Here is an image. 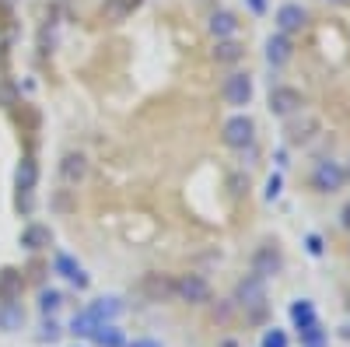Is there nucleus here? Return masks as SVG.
Wrapping results in <instances>:
<instances>
[{"mask_svg":"<svg viewBox=\"0 0 350 347\" xmlns=\"http://www.w3.org/2000/svg\"><path fill=\"white\" fill-rule=\"evenodd\" d=\"M242 56H245V46L239 39H221L214 46V60L217 64H235V60H242Z\"/></svg>","mask_w":350,"mask_h":347,"instance_id":"aec40b11","label":"nucleus"},{"mask_svg":"<svg viewBox=\"0 0 350 347\" xmlns=\"http://www.w3.org/2000/svg\"><path fill=\"white\" fill-rule=\"evenodd\" d=\"M315 133H319V120H315V116H301V120H291L287 123V140L291 144H305Z\"/></svg>","mask_w":350,"mask_h":347,"instance_id":"f8f14e48","label":"nucleus"},{"mask_svg":"<svg viewBox=\"0 0 350 347\" xmlns=\"http://www.w3.org/2000/svg\"><path fill=\"white\" fill-rule=\"evenodd\" d=\"M60 305H64V295H60V292H42V295H39V309H42L46 316L56 312Z\"/></svg>","mask_w":350,"mask_h":347,"instance_id":"393cba45","label":"nucleus"},{"mask_svg":"<svg viewBox=\"0 0 350 347\" xmlns=\"http://www.w3.org/2000/svg\"><path fill=\"white\" fill-rule=\"evenodd\" d=\"M284 270V253L277 249V242H262L256 253H252V274L256 277H277Z\"/></svg>","mask_w":350,"mask_h":347,"instance_id":"20e7f679","label":"nucleus"},{"mask_svg":"<svg viewBox=\"0 0 350 347\" xmlns=\"http://www.w3.org/2000/svg\"><path fill=\"white\" fill-rule=\"evenodd\" d=\"M88 312L95 316V323H112L116 316L123 312V302L116 298V295H109V298H98V302H95L92 309H88Z\"/></svg>","mask_w":350,"mask_h":347,"instance_id":"f3484780","label":"nucleus"},{"mask_svg":"<svg viewBox=\"0 0 350 347\" xmlns=\"http://www.w3.org/2000/svg\"><path fill=\"white\" fill-rule=\"evenodd\" d=\"M221 137H224L228 148L245 151V148H252V140H256V123L249 120V116H231V120L224 123V130H221Z\"/></svg>","mask_w":350,"mask_h":347,"instance_id":"7ed1b4c3","label":"nucleus"},{"mask_svg":"<svg viewBox=\"0 0 350 347\" xmlns=\"http://www.w3.org/2000/svg\"><path fill=\"white\" fill-rule=\"evenodd\" d=\"M221 95H224L228 105H235V109L249 105V102H252V77H249V74H231V77L224 81Z\"/></svg>","mask_w":350,"mask_h":347,"instance_id":"0eeeda50","label":"nucleus"},{"mask_svg":"<svg viewBox=\"0 0 350 347\" xmlns=\"http://www.w3.org/2000/svg\"><path fill=\"white\" fill-rule=\"evenodd\" d=\"M140 287H144V295H148L151 302H165V298L175 295V281H168L165 274H148L140 281Z\"/></svg>","mask_w":350,"mask_h":347,"instance_id":"1a4fd4ad","label":"nucleus"},{"mask_svg":"<svg viewBox=\"0 0 350 347\" xmlns=\"http://www.w3.org/2000/svg\"><path fill=\"white\" fill-rule=\"evenodd\" d=\"M175 295H179L183 302H189V305H203V302H211V284L200 274H183L179 281H175Z\"/></svg>","mask_w":350,"mask_h":347,"instance_id":"423d86ee","label":"nucleus"},{"mask_svg":"<svg viewBox=\"0 0 350 347\" xmlns=\"http://www.w3.org/2000/svg\"><path fill=\"white\" fill-rule=\"evenodd\" d=\"M291 323H295V330H305L312 323H319V316H315V305L308 298H298V302H291Z\"/></svg>","mask_w":350,"mask_h":347,"instance_id":"dca6fc26","label":"nucleus"},{"mask_svg":"<svg viewBox=\"0 0 350 347\" xmlns=\"http://www.w3.org/2000/svg\"><path fill=\"white\" fill-rule=\"evenodd\" d=\"M98 326H102V323H95V316L84 309V312H77V316H74V323H70V333H74V337H92V333H95Z\"/></svg>","mask_w":350,"mask_h":347,"instance_id":"4be33fe9","label":"nucleus"},{"mask_svg":"<svg viewBox=\"0 0 350 347\" xmlns=\"http://www.w3.org/2000/svg\"><path fill=\"white\" fill-rule=\"evenodd\" d=\"M347 305H350V302H347Z\"/></svg>","mask_w":350,"mask_h":347,"instance_id":"e433bc0d","label":"nucleus"},{"mask_svg":"<svg viewBox=\"0 0 350 347\" xmlns=\"http://www.w3.org/2000/svg\"><path fill=\"white\" fill-rule=\"evenodd\" d=\"M343 183H347V172H343L340 162H333V158L315 162V168H312V186H315L319 193H336V190H343Z\"/></svg>","mask_w":350,"mask_h":347,"instance_id":"f257e3e1","label":"nucleus"},{"mask_svg":"<svg viewBox=\"0 0 350 347\" xmlns=\"http://www.w3.org/2000/svg\"><path fill=\"white\" fill-rule=\"evenodd\" d=\"M343 172H347V179H350V168H343Z\"/></svg>","mask_w":350,"mask_h":347,"instance_id":"f704fd0d","label":"nucleus"},{"mask_svg":"<svg viewBox=\"0 0 350 347\" xmlns=\"http://www.w3.org/2000/svg\"><path fill=\"white\" fill-rule=\"evenodd\" d=\"M49 242H53V231L46 224H28L21 231V246H28V249H46Z\"/></svg>","mask_w":350,"mask_h":347,"instance_id":"a211bd4d","label":"nucleus"},{"mask_svg":"<svg viewBox=\"0 0 350 347\" xmlns=\"http://www.w3.org/2000/svg\"><path fill=\"white\" fill-rule=\"evenodd\" d=\"M130 347H161V344H158V340H133Z\"/></svg>","mask_w":350,"mask_h":347,"instance_id":"2f4dec72","label":"nucleus"},{"mask_svg":"<svg viewBox=\"0 0 350 347\" xmlns=\"http://www.w3.org/2000/svg\"><path fill=\"white\" fill-rule=\"evenodd\" d=\"M336 4H343V0H336Z\"/></svg>","mask_w":350,"mask_h":347,"instance_id":"c9c22d12","label":"nucleus"},{"mask_svg":"<svg viewBox=\"0 0 350 347\" xmlns=\"http://www.w3.org/2000/svg\"><path fill=\"white\" fill-rule=\"evenodd\" d=\"M231 193H235V196H242V193H249V179L242 183V176H231Z\"/></svg>","mask_w":350,"mask_h":347,"instance_id":"c756f323","label":"nucleus"},{"mask_svg":"<svg viewBox=\"0 0 350 347\" xmlns=\"http://www.w3.org/2000/svg\"><path fill=\"white\" fill-rule=\"evenodd\" d=\"M140 4V0H105V4H102V18L105 21H126L130 18V11Z\"/></svg>","mask_w":350,"mask_h":347,"instance_id":"6ab92c4d","label":"nucleus"},{"mask_svg":"<svg viewBox=\"0 0 350 347\" xmlns=\"http://www.w3.org/2000/svg\"><path fill=\"white\" fill-rule=\"evenodd\" d=\"M56 270H60L67 281H74L77 287H88V274L81 270V264L74 256H67V253H56Z\"/></svg>","mask_w":350,"mask_h":347,"instance_id":"2eb2a0df","label":"nucleus"},{"mask_svg":"<svg viewBox=\"0 0 350 347\" xmlns=\"http://www.w3.org/2000/svg\"><path fill=\"white\" fill-rule=\"evenodd\" d=\"M235 298H239V305H245L252 316H259L262 305H267V281L256 277V274H245V277L239 281V287H235Z\"/></svg>","mask_w":350,"mask_h":347,"instance_id":"f03ea898","label":"nucleus"},{"mask_svg":"<svg viewBox=\"0 0 350 347\" xmlns=\"http://www.w3.org/2000/svg\"><path fill=\"white\" fill-rule=\"evenodd\" d=\"M305 246H308V253H312V256H323V239H319L315 231H312V235L305 239Z\"/></svg>","mask_w":350,"mask_h":347,"instance_id":"c85d7f7f","label":"nucleus"},{"mask_svg":"<svg viewBox=\"0 0 350 347\" xmlns=\"http://www.w3.org/2000/svg\"><path fill=\"white\" fill-rule=\"evenodd\" d=\"M291 56H295V46H291V39L287 36H270L267 39V64L270 67H284L287 60H291Z\"/></svg>","mask_w":350,"mask_h":347,"instance_id":"9d476101","label":"nucleus"},{"mask_svg":"<svg viewBox=\"0 0 350 347\" xmlns=\"http://www.w3.org/2000/svg\"><path fill=\"white\" fill-rule=\"evenodd\" d=\"M343 228H350V204L343 207Z\"/></svg>","mask_w":350,"mask_h":347,"instance_id":"72a5a7b5","label":"nucleus"},{"mask_svg":"<svg viewBox=\"0 0 350 347\" xmlns=\"http://www.w3.org/2000/svg\"><path fill=\"white\" fill-rule=\"evenodd\" d=\"M340 337H343V340H350V320H347V323L340 326Z\"/></svg>","mask_w":350,"mask_h":347,"instance_id":"473e14b6","label":"nucleus"},{"mask_svg":"<svg viewBox=\"0 0 350 347\" xmlns=\"http://www.w3.org/2000/svg\"><path fill=\"white\" fill-rule=\"evenodd\" d=\"M249 8H252V14H262L267 11V0H249Z\"/></svg>","mask_w":350,"mask_h":347,"instance_id":"7c9ffc66","label":"nucleus"},{"mask_svg":"<svg viewBox=\"0 0 350 347\" xmlns=\"http://www.w3.org/2000/svg\"><path fill=\"white\" fill-rule=\"evenodd\" d=\"M298 333H301V344L305 347H326V330L319 326V323H312V326H305Z\"/></svg>","mask_w":350,"mask_h":347,"instance_id":"b1692460","label":"nucleus"},{"mask_svg":"<svg viewBox=\"0 0 350 347\" xmlns=\"http://www.w3.org/2000/svg\"><path fill=\"white\" fill-rule=\"evenodd\" d=\"M305 105L301 92L291 88V84H277V88H270V112L273 116H284V120H291V116H298Z\"/></svg>","mask_w":350,"mask_h":347,"instance_id":"39448f33","label":"nucleus"},{"mask_svg":"<svg viewBox=\"0 0 350 347\" xmlns=\"http://www.w3.org/2000/svg\"><path fill=\"white\" fill-rule=\"evenodd\" d=\"M273 21H277V28H280V36H291V32H301L305 21H308V14H305L301 4H280L277 14H273Z\"/></svg>","mask_w":350,"mask_h":347,"instance_id":"6e6552de","label":"nucleus"},{"mask_svg":"<svg viewBox=\"0 0 350 347\" xmlns=\"http://www.w3.org/2000/svg\"><path fill=\"white\" fill-rule=\"evenodd\" d=\"M39 340H49V344H53V340H60V326H56V323L49 320V323L42 326V333H39Z\"/></svg>","mask_w":350,"mask_h":347,"instance_id":"cd10ccee","label":"nucleus"},{"mask_svg":"<svg viewBox=\"0 0 350 347\" xmlns=\"http://www.w3.org/2000/svg\"><path fill=\"white\" fill-rule=\"evenodd\" d=\"M14 183H18L21 193H32V190H36V183H39V165H36V158H21V165H18V172H14Z\"/></svg>","mask_w":350,"mask_h":347,"instance_id":"4468645a","label":"nucleus"},{"mask_svg":"<svg viewBox=\"0 0 350 347\" xmlns=\"http://www.w3.org/2000/svg\"><path fill=\"white\" fill-rule=\"evenodd\" d=\"M21 320H25V312H21L14 302H8V305H4V312H0V326H4L8 333H11V330H18V326H21Z\"/></svg>","mask_w":350,"mask_h":347,"instance_id":"5701e85b","label":"nucleus"},{"mask_svg":"<svg viewBox=\"0 0 350 347\" xmlns=\"http://www.w3.org/2000/svg\"><path fill=\"white\" fill-rule=\"evenodd\" d=\"M259 347H287V333H284V330H277V326H270L267 333H262Z\"/></svg>","mask_w":350,"mask_h":347,"instance_id":"a878e982","label":"nucleus"},{"mask_svg":"<svg viewBox=\"0 0 350 347\" xmlns=\"http://www.w3.org/2000/svg\"><path fill=\"white\" fill-rule=\"evenodd\" d=\"M280 186H284V179L280 176H270L267 179V200H277L280 196Z\"/></svg>","mask_w":350,"mask_h":347,"instance_id":"bb28decb","label":"nucleus"},{"mask_svg":"<svg viewBox=\"0 0 350 347\" xmlns=\"http://www.w3.org/2000/svg\"><path fill=\"white\" fill-rule=\"evenodd\" d=\"M92 337H95V344H98V347H123V340H126V337H123V330L116 326V323H102Z\"/></svg>","mask_w":350,"mask_h":347,"instance_id":"412c9836","label":"nucleus"},{"mask_svg":"<svg viewBox=\"0 0 350 347\" xmlns=\"http://www.w3.org/2000/svg\"><path fill=\"white\" fill-rule=\"evenodd\" d=\"M84 172H88V158H84L81 151H70V155H64V162H60V179H64L67 186L81 183V179H84Z\"/></svg>","mask_w":350,"mask_h":347,"instance_id":"9b49d317","label":"nucleus"},{"mask_svg":"<svg viewBox=\"0 0 350 347\" xmlns=\"http://www.w3.org/2000/svg\"><path fill=\"white\" fill-rule=\"evenodd\" d=\"M211 32L217 36V42H221V39H235V36H239V21H235V14H231V11H217V14H211Z\"/></svg>","mask_w":350,"mask_h":347,"instance_id":"ddd939ff","label":"nucleus"}]
</instances>
